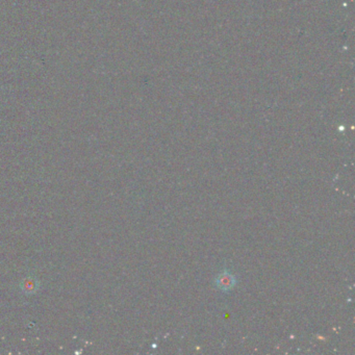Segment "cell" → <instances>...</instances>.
I'll use <instances>...</instances> for the list:
<instances>
[{"label":"cell","instance_id":"1","mask_svg":"<svg viewBox=\"0 0 355 355\" xmlns=\"http://www.w3.org/2000/svg\"><path fill=\"white\" fill-rule=\"evenodd\" d=\"M216 285L221 290H229L236 285V278L228 272H222L216 278Z\"/></svg>","mask_w":355,"mask_h":355}]
</instances>
